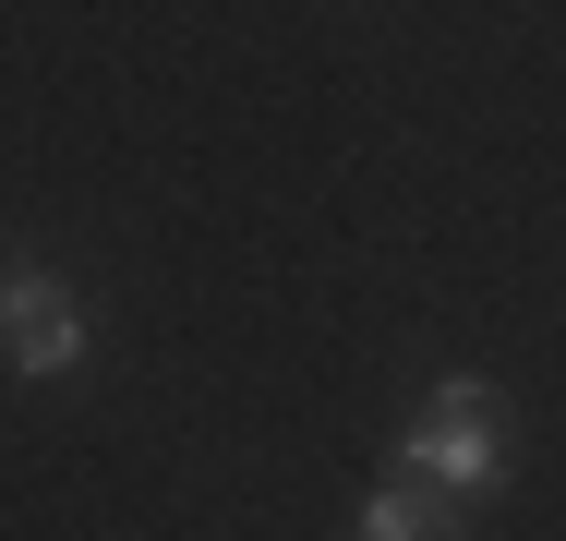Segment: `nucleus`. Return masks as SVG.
<instances>
[{"mask_svg":"<svg viewBox=\"0 0 566 541\" xmlns=\"http://www.w3.org/2000/svg\"><path fill=\"white\" fill-rule=\"evenodd\" d=\"M398 481H434V494H506V422H494V385L482 373H447L434 410L398 445Z\"/></svg>","mask_w":566,"mask_h":541,"instance_id":"f257e3e1","label":"nucleus"},{"mask_svg":"<svg viewBox=\"0 0 566 541\" xmlns=\"http://www.w3.org/2000/svg\"><path fill=\"white\" fill-rule=\"evenodd\" d=\"M85 349H97V314L73 301V277L49 253H0V361L24 385H61Z\"/></svg>","mask_w":566,"mask_h":541,"instance_id":"f03ea898","label":"nucleus"},{"mask_svg":"<svg viewBox=\"0 0 566 541\" xmlns=\"http://www.w3.org/2000/svg\"><path fill=\"white\" fill-rule=\"evenodd\" d=\"M361 541H458V506H434L422 481H386L361 506Z\"/></svg>","mask_w":566,"mask_h":541,"instance_id":"7ed1b4c3","label":"nucleus"}]
</instances>
